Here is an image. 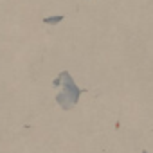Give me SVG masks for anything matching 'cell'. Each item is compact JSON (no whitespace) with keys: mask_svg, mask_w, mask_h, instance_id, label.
I'll return each instance as SVG.
<instances>
[{"mask_svg":"<svg viewBox=\"0 0 153 153\" xmlns=\"http://www.w3.org/2000/svg\"><path fill=\"white\" fill-rule=\"evenodd\" d=\"M59 20H61V16H58V18H47L45 22H47V24H56V22H59Z\"/></svg>","mask_w":153,"mask_h":153,"instance_id":"6da1fadb","label":"cell"}]
</instances>
